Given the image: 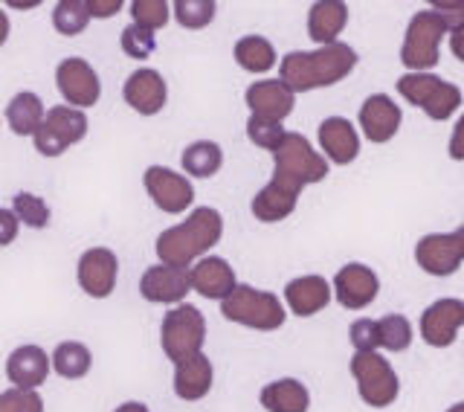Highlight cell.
I'll return each instance as SVG.
<instances>
[{
	"mask_svg": "<svg viewBox=\"0 0 464 412\" xmlns=\"http://www.w3.org/2000/svg\"><path fill=\"white\" fill-rule=\"evenodd\" d=\"M354 67H357L354 47L337 41L314 53H304V50L287 53L279 64V79L294 93H308V91H316V87H331L343 82Z\"/></svg>",
	"mask_w": 464,
	"mask_h": 412,
	"instance_id": "1",
	"label": "cell"
},
{
	"mask_svg": "<svg viewBox=\"0 0 464 412\" xmlns=\"http://www.w3.org/2000/svg\"><path fill=\"white\" fill-rule=\"evenodd\" d=\"M224 235V218L212 206H198L192 210L183 224L169 227L157 235V256L160 264H171V268H192L203 253L221 241Z\"/></svg>",
	"mask_w": 464,
	"mask_h": 412,
	"instance_id": "2",
	"label": "cell"
},
{
	"mask_svg": "<svg viewBox=\"0 0 464 412\" xmlns=\"http://www.w3.org/2000/svg\"><path fill=\"white\" fill-rule=\"evenodd\" d=\"M273 160H276L273 181L296 195L304 186L328 178V160L319 152H314V145L302 134H294V131H287L282 145L273 152Z\"/></svg>",
	"mask_w": 464,
	"mask_h": 412,
	"instance_id": "3",
	"label": "cell"
},
{
	"mask_svg": "<svg viewBox=\"0 0 464 412\" xmlns=\"http://www.w3.org/2000/svg\"><path fill=\"white\" fill-rule=\"evenodd\" d=\"M221 314L229 322H238L244 329L256 331H276L285 326V305L270 290H258L253 285H238L232 297L221 302Z\"/></svg>",
	"mask_w": 464,
	"mask_h": 412,
	"instance_id": "4",
	"label": "cell"
},
{
	"mask_svg": "<svg viewBox=\"0 0 464 412\" xmlns=\"http://www.w3.org/2000/svg\"><path fill=\"white\" fill-rule=\"evenodd\" d=\"M203 340H207V319H203L200 308L183 302L163 317L160 346H163L166 358L174 360V366L203 355Z\"/></svg>",
	"mask_w": 464,
	"mask_h": 412,
	"instance_id": "5",
	"label": "cell"
},
{
	"mask_svg": "<svg viewBox=\"0 0 464 412\" xmlns=\"http://www.w3.org/2000/svg\"><path fill=\"white\" fill-rule=\"evenodd\" d=\"M398 93L410 102V105L424 111L435 123L450 120L461 105L459 87L453 82L432 76V73H403L398 79Z\"/></svg>",
	"mask_w": 464,
	"mask_h": 412,
	"instance_id": "6",
	"label": "cell"
},
{
	"mask_svg": "<svg viewBox=\"0 0 464 412\" xmlns=\"http://www.w3.org/2000/svg\"><path fill=\"white\" fill-rule=\"evenodd\" d=\"M447 33L444 21L432 9L412 15L410 26H406V38L401 47V62L410 73H427L439 64V47Z\"/></svg>",
	"mask_w": 464,
	"mask_h": 412,
	"instance_id": "7",
	"label": "cell"
},
{
	"mask_svg": "<svg viewBox=\"0 0 464 412\" xmlns=\"http://www.w3.org/2000/svg\"><path fill=\"white\" fill-rule=\"evenodd\" d=\"M352 375L357 380L360 398L374 409L392 407L401 392V380L392 363L377 351H357L352 358Z\"/></svg>",
	"mask_w": 464,
	"mask_h": 412,
	"instance_id": "8",
	"label": "cell"
},
{
	"mask_svg": "<svg viewBox=\"0 0 464 412\" xmlns=\"http://www.w3.org/2000/svg\"><path fill=\"white\" fill-rule=\"evenodd\" d=\"M87 137V116L79 108L70 105H55L47 111V120L38 128L35 152L44 157H58L64 154L70 145H76Z\"/></svg>",
	"mask_w": 464,
	"mask_h": 412,
	"instance_id": "9",
	"label": "cell"
},
{
	"mask_svg": "<svg viewBox=\"0 0 464 412\" xmlns=\"http://www.w3.org/2000/svg\"><path fill=\"white\" fill-rule=\"evenodd\" d=\"M415 261L430 276H453L464 261V230L424 235L415 244Z\"/></svg>",
	"mask_w": 464,
	"mask_h": 412,
	"instance_id": "10",
	"label": "cell"
},
{
	"mask_svg": "<svg viewBox=\"0 0 464 412\" xmlns=\"http://www.w3.org/2000/svg\"><path fill=\"white\" fill-rule=\"evenodd\" d=\"M142 183L149 189L151 201L157 203V210H163L169 215L186 212L195 201V186L186 174H178L174 169L166 166H149L142 174Z\"/></svg>",
	"mask_w": 464,
	"mask_h": 412,
	"instance_id": "11",
	"label": "cell"
},
{
	"mask_svg": "<svg viewBox=\"0 0 464 412\" xmlns=\"http://www.w3.org/2000/svg\"><path fill=\"white\" fill-rule=\"evenodd\" d=\"M55 84L58 93L64 96L70 108H93L102 96L99 73L84 62V58H64L55 67Z\"/></svg>",
	"mask_w": 464,
	"mask_h": 412,
	"instance_id": "12",
	"label": "cell"
},
{
	"mask_svg": "<svg viewBox=\"0 0 464 412\" xmlns=\"http://www.w3.org/2000/svg\"><path fill=\"white\" fill-rule=\"evenodd\" d=\"M192 290V268H171V264H154L140 279L142 299L157 305H183L186 293Z\"/></svg>",
	"mask_w": 464,
	"mask_h": 412,
	"instance_id": "13",
	"label": "cell"
},
{
	"mask_svg": "<svg viewBox=\"0 0 464 412\" xmlns=\"http://www.w3.org/2000/svg\"><path fill=\"white\" fill-rule=\"evenodd\" d=\"M120 276V259L108 247H91L79 259V285L87 297L108 299Z\"/></svg>",
	"mask_w": 464,
	"mask_h": 412,
	"instance_id": "14",
	"label": "cell"
},
{
	"mask_svg": "<svg viewBox=\"0 0 464 412\" xmlns=\"http://www.w3.org/2000/svg\"><path fill=\"white\" fill-rule=\"evenodd\" d=\"M377 290H381V279H377L372 268L360 261L345 264L334 276V297L348 311H360V308L372 305L377 299Z\"/></svg>",
	"mask_w": 464,
	"mask_h": 412,
	"instance_id": "15",
	"label": "cell"
},
{
	"mask_svg": "<svg viewBox=\"0 0 464 412\" xmlns=\"http://www.w3.org/2000/svg\"><path fill=\"white\" fill-rule=\"evenodd\" d=\"M464 326V302L439 299L420 314V337L432 348H447L456 343V334Z\"/></svg>",
	"mask_w": 464,
	"mask_h": 412,
	"instance_id": "16",
	"label": "cell"
},
{
	"mask_svg": "<svg viewBox=\"0 0 464 412\" xmlns=\"http://www.w3.org/2000/svg\"><path fill=\"white\" fill-rule=\"evenodd\" d=\"M122 96L130 108L142 116H154L166 108V99H169V84L166 79L160 76L157 70L151 67H140L128 76L125 87H122Z\"/></svg>",
	"mask_w": 464,
	"mask_h": 412,
	"instance_id": "17",
	"label": "cell"
},
{
	"mask_svg": "<svg viewBox=\"0 0 464 412\" xmlns=\"http://www.w3.org/2000/svg\"><path fill=\"white\" fill-rule=\"evenodd\" d=\"M403 113L395 105V99L386 93H374L360 105V128L369 142L383 145L398 134Z\"/></svg>",
	"mask_w": 464,
	"mask_h": 412,
	"instance_id": "18",
	"label": "cell"
},
{
	"mask_svg": "<svg viewBox=\"0 0 464 412\" xmlns=\"http://www.w3.org/2000/svg\"><path fill=\"white\" fill-rule=\"evenodd\" d=\"M246 105H250L253 116H265V120L282 123L285 116H290L296 105V93L282 79H265V82H253L246 87Z\"/></svg>",
	"mask_w": 464,
	"mask_h": 412,
	"instance_id": "19",
	"label": "cell"
},
{
	"mask_svg": "<svg viewBox=\"0 0 464 412\" xmlns=\"http://www.w3.org/2000/svg\"><path fill=\"white\" fill-rule=\"evenodd\" d=\"M238 288L236 270L221 256H203L198 264H192V290H198L207 299H227Z\"/></svg>",
	"mask_w": 464,
	"mask_h": 412,
	"instance_id": "20",
	"label": "cell"
},
{
	"mask_svg": "<svg viewBox=\"0 0 464 412\" xmlns=\"http://www.w3.org/2000/svg\"><path fill=\"white\" fill-rule=\"evenodd\" d=\"M319 145H323V152L331 163H337V166L354 163L360 154V137L345 116H328V120L319 123Z\"/></svg>",
	"mask_w": 464,
	"mask_h": 412,
	"instance_id": "21",
	"label": "cell"
},
{
	"mask_svg": "<svg viewBox=\"0 0 464 412\" xmlns=\"http://www.w3.org/2000/svg\"><path fill=\"white\" fill-rule=\"evenodd\" d=\"M53 369V358L38 346H21L14 348L6 360V375L18 389H38L47 384V375Z\"/></svg>",
	"mask_w": 464,
	"mask_h": 412,
	"instance_id": "22",
	"label": "cell"
},
{
	"mask_svg": "<svg viewBox=\"0 0 464 412\" xmlns=\"http://www.w3.org/2000/svg\"><path fill=\"white\" fill-rule=\"evenodd\" d=\"M334 285H328L323 276H299L285 285V302L296 317H314L331 302Z\"/></svg>",
	"mask_w": 464,
	"mask_h": 412,
	"instance_id": "23",
	"label": "cell"
},
{
	"mask_svg": "<svg viewBox=\"0 0 464 412\" xmlns=\"http://www.w3.org/2000/svg\"><path fill=\"white\" fill-rule=\"evenodd\" d=\"M212 360L207 355H198L192 360H183L174 366V395L180 401H200L212 389Z\"/></svg>",
	"mask_w": 464,
	"mask_h": 412,
	"instance_id": "24",
	"label": "cell"
},
{
	"mask_svg": "<svg viewBox=\"0 0 464 412\" xmlns=\"http://www.w3.org/2000/svg\"><path fill=\"white\" fill-rule=\"evenodd\" d=\"M348 24V6L340 0H319L311 6L308 15V35L319 44V47H328V44H337V35Z\"/></svg>",
	"mask_w": 464,
	"mask_h": 412,
	"instance_id": "25",
	"label": "cell"
},
{
	"mask_svg": "<svg viewBox=\"0 0 464 412\" xmlns=\"http://www.w3.org/2000/svg\"><path fill=\"white\" fill-rule=\"evenodd\" d=\"M258 401L267 412H308L311 392L296 378H282L261 389Z\"/></svg>",
	"mask_w": 464,
	"mask_h": 412,
	"instance_id": "26",
	"label": "cell"
},
{
	"mask_svg": "<svg viewBox=\"0 0 464 412\" xmlns=\"http://www.w3.org/2000/svg\"><path fill=\"white\" fill-rule=\"evenodd\" d=\"M47 120V111H44V102L38 93L24 91L14 93L6 105V123L18 137H35L38 128Z\"/></svg>",
	"mask_w": 464,
	"mask_h": 412,
	"instance_id": "27",
	"label": "cell"
},
{
	"mask_svg": "<svg viewBox=\"0 0 464 412\" xmlns=\"http://www.w3.org/2000/svg\"><path fill=\"white\" fill-rule=\"evenodd\" d=\"M296 201H299L296 192H290V189H285L282 183L270 181L253 198L250 210H253L256 221H261V224H276V221H285L290 212L296 210Z\"/></svg>",
	"mask_w": 464,
	"mask_h": 412,
	"instance_id": "28",
	"label": "cell"
},
{
	"mask_svg": "<svg viewBox=\"0 0 464 412\" xmlns=\"http://www.w3.org/2000/svg\"><path fill=\"white\" fill-rule=\"evenodd\" d=\"M180 163L186 174H192V178H212V174H218L224 166V152H221V145L212 140H198L183 149Z\"/></svg>",
	"mask_w": 464,
	"mask_h": 412,
	"instance_id": "29",
	"label": "cell"
},
{
	"mask_svg": "<svg viewBox=\"0 0 464 412\" xmlns=\"http://www.w3.org/2000/svg\"><path fill=\"white\" fill-rule=\"evenodd\" d=\"M91 363H93L91 348H87L84 343H76V340L58 343L53 351V369L67 380L84 378L87 372H91Z\"/></svg>",
	"mask_w": 464,
	"mask_h": 412,
	"instance_id": "30",
	"label": "cell"
},
{
	"mask_svg": "<svg viewBox=\"0 0 464 412\" xmlns=\"http://www.w3.org/2000/svg\"><path fill=\"white\" fill-rule=\"evenodd\" d=\"M236 62L246 73H267L276 64V50L267 38L261 35H244L236 41Z\"/></svg>",
	"mask_w": 464,
	"mask_h": 412,
	"instance_id": "31",
	"label": "cell"
},
{
	"mask_svg": "<svg viewBox=\"0 0 464 412\" xmlns=\"http://www.w3.org/2000/svg\"><path fill=\"white\" fill-rule=\"evenodd\" d=\"M91 18L93 15L87 9V0H62V4H55V9H53V26L62 35L84 33V26Z\"/></svg>",
	"mask_w": 464,
	"mask_h": 412,
	"instance_id": "32",
	"label": "cell"
},
{
	"mask_svg": "<svg viewBox=\"0 0 464 412\" xmlns=\"http://www.w3.org/2000/svg\"><path fill=\"white\" fill-rule=\"evenodd\" d=\"M9 210H12L14 215H18L21 224L33 227V230L50 227V218H53L50 206L44 203L38 195H33V192H18V195L12 198V206H9Z\"/></svg>",
	"mask_w": 464,
	"mask_h": 412,
	"instance_id": "33",
	"label": "cell"
},
{
	"mask_svg": "<svg viewBox=\"0 0 464 412\" xmlns=\"http://www.w3.org/2000/svg\"><path fill=\"white\" fill-rule=\"evenodd\" d=\"M381 322V346L389 351H406L412 346V322L403 314H386Z\"/></svg>",
	"mask_w": 464,
	"mask_h": 412,
	"instance_id": "34",
	"label": "cell"
},
{
	"mask_svg": "<svg viewBox=\"0 0 464 412\" xmlns=\"http://www.w3.org/2000/svg\"><path fill=\"white\" fill-rule=\"evenodd\" d=\"M174 9V18H178L180 26L186 29H203L207 24H212L215 18V4L212 0H178L171 6Z\"/></svg>",
	"mask_w": 464,
	"mask_h": 412,
	"instance_id": "35",
	"label": "cell"
},
{
	"mask_svg": "<svg viewBox=\"0 0 464 412\" xmlns=\"http://www.w3.org/2000/svg\"><path fill=\"white\" fill-rule=\"evenodd\" d=\"M246 137H250V142H256L258 149L276 152L282 145V140L287 137V131L282 128V123H273V120H265V116L250 113V120H246Z\"/></svg>",
	"mask_w": 464,
	"mask_h": 412,
	"instance_id": "36",
	"label": "cell"
},
{
	"mask_svg": "<svg viewBox=\"0 0 464 412\" xmlns=\"http://www.w3.org/2000/svg\"><path fill=\"white\" fill-rule=\"evenodd\" d=\"M122 50L130 58H137V62H145V58H151L157 50V35L140 24H130L122 29Z\"/></svg>",
	"mask_w": 464,
	"mask_h": 412,
	"instance_id": "37",
	"label": "cell"
},
{
	"mask_svg": "<svg viewBox=\"0 0 464 412\" xmlns=\"http://www.w3.org/2000/svg\"><path fill=\"white\" fill-rule=\"evenodd\" d=\"M130 15H134V24L157 33L160 26H166L171 6L166 0H134V4H130Z\"/></svg>",
	"mask_w": 464,
	"mask_h": 412,
	"instance_id": "38",
	"label": "cell"
},
{
	"mask_svg": "<svg viewBox=\"0 0 464 412\" xmlns=\"http://www.w3.org/2000/svg\"><path fill=\"white\" fill-rule=\"evenodd\" d=\"M0 412H44V401L35 389L12 387L0 395Z\"/></svg>",
	"mask_w": 464,
	"mask_h": 412,
	"instance_id": "39",
	"label": "cell"
},
{
	"mask_svg": "<svg viewBox=\"0 0 464 412\" xmlns=\"http://www.w3.org/2000/svg\"><path fill=\"white\" fill-rule=\"evenodd\" d=\"M348 337H352V346L357 351H377V346H381V322L354 319L352 329H348Z\"/></svg>",
	"mask_w": 464,
	"mask_h": 412,
	"instance_id": "40",
	"label": "cell"
},
{
	"mask_svg": "<svg viewBox=\"0 0 464 412\" xmlns=\"http://www.w3.org/2000/svg\"><path fill=\"white\" fill-rule=\"evenodd\" d=\"M432 12L444 21L447 33H461L464 29V0H441V4H432Z\"/></svg>",
	"mask_w": 464,
	"mask_h": 412,
	"instance_id": "41",
	"label": "cell"
},
{
	"mask_svg": "<svg viewBox=\"0 0 464 412\" xmlns=\"http://www.w3.org/2000/svg\"><path fill=\"white\" fill-rule=\"evenodd\" d=\"M87 9L93 18H111L122 9V0H87Z\"/></svg>",
	"mask_w": 464,
	"mask_h": 412,
	"instance_id": "42",
	"label": "cell"
},
{
	"mask_svg": "<svg viewBox=\"0 0 464 412\" xmlns=\"http://www.w3.org/2000/svg\"><path fill=\"white\" fill-rule=\"evenodd\" d=\"M447 152H450V157H453V160H459V163L464 160V113L459 116V123L453 128V137H450Z\"/></svg>",
	"mask_w": 464,
	"mask_h": 412,
	"instance_id": "43",
	"label": "cell"
},
{
	"mask_svg": "<svg viewBox=\"0 0 464 412\" xmlns=\"http://www.w3.org/2000/svg\"><path fill=\"white\" fill-rule=\"evenodd\" d=\"M0 224H4V239H0V241L12 244L14 241V232H18V224H21L18 215H14L12 210H4V212H0Z\"/></svg>",
	"mask_w": 464,
	"mask_h": 412,
	"instance_id": "44",
	"label": "cell"
},
{
	"mask_svg": "<svg viewBox=\"0 0 464 412\" xmlns=\"http://www.w3.org/2000/svg\"><path fill=\"white\" fill-rule=\"evenodd\" d=\"M450 50H453V55L459 58V62H464V29L456 35H450Z\"/></svg>",
	"mask_w": 464,
	"mask_h": 412,
	"instance_id": "45",
	"label": "cell"
},
{
	"mask_svg": "<svg viewBox=\"0 0 464 412\" xmlns=\"http://www.w3.org/2000/svg\"><path fill=\"white\" fill-rule=\"evenodd\" d=\"M113 412H151V409L145 407L142 401H125L122 407H116Z\"/></svg>",
	"mask_w": 464,
	"mask_h": 412,
	"instance_id": "46",
	"label": "cell"
},
{
	"mask_svg": "<svg viewBox=\"0 0 464 412\" xmlns=\"http://www.w3.org/2000/svg\"><path fill=\"white\" fill-rule=\"evenodd\" d=\"M447 412H464V401H461V404H453Z\"/></svg>",
	"mask_w": 464,
	"mask_h": 412,
	"instance_id": "47",
	"label": "cell"
},
{
	"mask_svg": "<svg viewBox=\"0 0 464 412\" xmlns=\"http://www.w3.org/2000/svg\"><path fill=\"white\" fill-rule=\"evenodd\" d=\"M461 230H464V224H461Z\"/></svg>",
	"mask_w": 464,
	"mask_h": 412,
	"instance_id": "48",
	"label": "cell"
}]
</instances>
